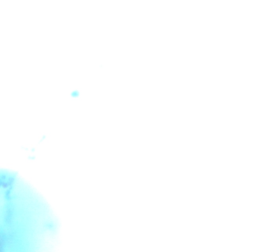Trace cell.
<instances>
[{"label":"cell","instance_id":"obj_1","mask_svg":"<svg viewBox=\"0 0 255 252\" xmlns=\"http://www.w3.org/2000/svg\"><path fill=\"white\" fill-rule=\"evenodd\" d=\"M13 217H14V214L6 206L0 203V231L10 222V220Z\"/></svg>","mask_w":255,"mask_h":252}]
</instances>
